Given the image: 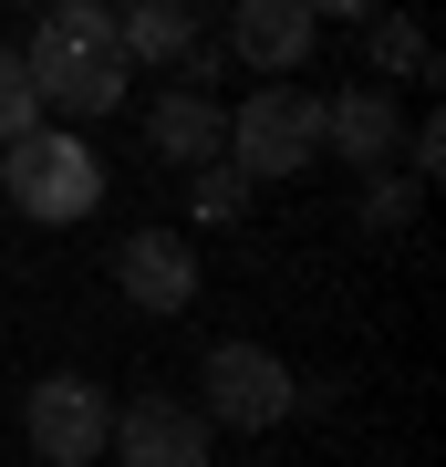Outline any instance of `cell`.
Listing matches in <instances>:
<instances>
[{
    "mask_svg": "<svg viewBox=\"0 0 446 467\" xmlns=\"http://www.w3.org/2000/svg\"><path fill=\"white\" fill-rule=\"evenodd\" d=\"M21 73H32V94H42V125H94V115H115L125 104V42H115V11H94V0H63V11L32 32V52H21Z\"/></svg>",
    "mask_w": 446,
    "mask_h": 467,
    "instance_id": "obj_1",
    "label": "cell"
},
{
    "mask_svg": "<svg viewBox=\"0 0 446 467\" xmlns=\"http://www.w3.org/2000/svg\"><path fill=\"white\" fill-rule=\"evenodd\" d=\"M0 187H11V208L21 218H94V198H104V156L83 146V135H63V125H32L21 146H0Z\"/></svg>",
    "mask_w": 446,
    "mask_h": 467,
    "instance_id": "obj_2",
    "label": "cell"
},
{
    "mask_svg": "<svg viewBox=\"0 0 446 467\" xmlns=\"http://www.w3.org/2000/svg\"><path fill=\"white\" fill-rule=\"evenodd\" d=\"M322 156V94H301V84H260L229 115V167L260 187V177H301Z\"/></svg>",
    "mask_w": 446,
    "mask_h": 467,
    "instance_id": "obj_3",
    "label": "cell"
},
{
    "mask_svg": "<svg viewBox=\"0 0 446 467\" xmlns=\"http://www.w3.org/2000/svg\"><path fill=\"white\" fill-rule=\"evenodd\" d=\"M21 436H32L42 467H94L104 436H115V405H104V384H83V374H42L32 405H21Z\"/></svg>",
    "mask_w": 446,
    "mask_h": 467,
    "instance_id": "obj_4",
    "label": "cell"
},
{
    "mask_svg": "<svg viewBox=\"0 0 446 467\" xmlns=\"http://www.w3.org/2000/svg\"><path fill=\"white\" fill-rule=\"evenodd\" d=\"M301 405V384H291V364L270 343H218L208 353V416L218 426H239V436H270Z\"/></svg>",
    "mask_w": 446,
    "mask_h": 467,
    "instance_id": "obj_5",
    "label": "cell"
},
{
    "mask_svg": "<svg viewBox=\"0 0 446 467\" xmlns=\"http://www.w3.org/2000/svg\"><path fill=\"white\" fill-rule=\"evenodd\" d=\"M125 467H208V416L177 395H135L115 405V436H104Z\"/></svg>",
    "mask_w": 446,
    "mask_h": 467,
    "instance_id": "obj_6",
    "label": "cell"
},
{
    "mask_svg": "<svg viewBox=\"0 0 446 467\" xmlns=\"http://www.w3.org/2000/svg\"><path fill=\"white\" fill-rule=\"evenodd\" d=\"M312 42H322V11H312V0H239V11H229V52H239L249 73H301Z\"/></svg>",
    "mask_w": 446,
    "mask_h": 467,
    "instance_id": "obj_7",
    "label": "cell"
},
{
    "mask_svg": "<svg viewBox=\"0 0 446 467\" xmlns=\"http://www.w3.org/2000/svg\"><path fill=\"white\" fill-rule=\"evenodd\" d=\"M115 291L135 312H187V301H198V250H187L177 229H135L115 250Z\"/></svg>",
    "mask_w": 446,
    "mask_h": 467,
    "instance_id": "obj_8",
    "label": "cell"
},
{
    "mask_svg": "<svg viewBox=\"0 0 446 467\" xmlns=\"http://www.w3.org/2000/svg\"><path fill=\"white\" fill-rule=\"evenodd\" d=\"M322 146L343 156V167H374V177H384V156L405 146V115H395V94H384V84H343V94L322 104Z\"/></svg>",
    "mask_w": 446,
    "mask_h": 467,
    "instance_id": "obj_9",
    "label": "cell"
},
{
    "mask_svg": "<svg viewBox=\"0 0 446 467\" xmlns=\"http://www.w3.org/2000/svg\"><path fill=\"white\" fill-rule=\"evenodd\" d=\"M156 156H177V167H218V146H229V115H218V94H156Z\"/></svg>",
    "mask_w": 446,
    "mask_h": 467,
    "instance_id": "obj_10",
    "label": "cell"
},
{
    "mask_svg": "<svg viewBox=\"0 0 446 467\" xmlns=\"http://www.w3.org/2000/svg\"><path fill=\"white\" fill-rule=\"evenodd\" d=\"M115 42H125V63H166L177 73L187 52H198V21L166 11V0H135V11H115Z\"/></svg>",
    "mask_w": 446,
    "mask_h": 467,
    "instance_id": "obj_11",
    "label": "cell"
},
{
    "mask_svg": "<svg viewBox=\"0 0 446 467\" xmlns=\"http://www.w3.org/2000/svg\"><path fill=\"white\" fill-rule=\"evenodd\" d=\"M32 125H42V94H32V73H21V52H0V146H21Z\"/></svg>",
    "mask_w": 446,
    "mask_h": 467,
    "instance_id": "obj_12",
    "label": "cell"
},
{
    "mask_svg": "<svg viewBox=\"0 0 446 467\" xmlns=\"http://www.w3.org/2000/svg\"><path fill=\"white\" fill-rule=\"evenodd\" d=\"M374 73H436L426 42H415V21H374Z\"/></svg>",
    "mask_w": 446,
    "mask_h": 467,
    "instance_id": "obj_13",
    "label": "cell"
},
{
    "mask_svg": "<svg viewBox=\"0 0 446 467\" xmlns=\"http://www.w3.org/2000/svg\"><path fill=\"white\" fill-rule=\"evenodd\" d=\"M239 208H249V177L239 167H208L198 177V218H239Z\"/></svg>",
    "mask_w": 446,
    "mask_h": 467,
    "instance_id": "obj_14",
    "label": "cell"
},
{
    "mask_svg": "<svg viewBox=\"0 0 446 467\" xmlns=\"http://www.w3.org/2000/svg\"><path fill=\"white\" fill-rule=\"evenodd\" d=\"M364 218H374V229H405V218H415V187L374 177V187H364Z\"/></svg>",
    "mask_w": 446,
    "mask_h": 467,
    "instance_id": "obj_15",
    "label": "cell"
},
{
    "mask_svg": "<svg viewBox=\"0 0 446 467\" xmlns=\"http://www.w3.org/2000/svg\"><path fill=\"white\" fill-rule=\"evenodd\" d=\"M405 156H415V177H436V167H446V125L426 115V125H415V135H405Z\"/></svg>",
    "mask_w": 446,
    "mask_h": 467,
    "instance_id": "obj_16",
    "label": "cell"
}]
</instances>
